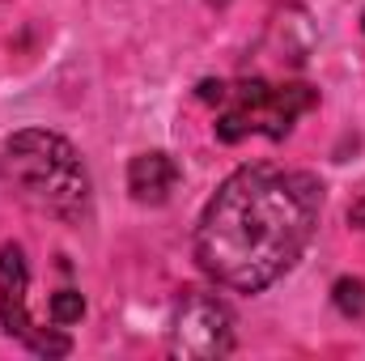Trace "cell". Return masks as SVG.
Instances as JSON below:
<instances>
[{
    "label": "cell",
    "instance_id": "cell-1",
    "mask_svg": "<svg viewBox=\"0 0 365 361\" xmlns=\"http://www.w3.org/2000/svg\"><path fill=\"white\" fill-rule=\"evenodd\" d=\"M323 191L302 171L242 166L217 187L200 225L195 260L217 285L259 293L302 260L319 230Z\"/></svg>",
    "mask_w": 365,
    "mask_h": 361
},
{
    "label": "cell",
    "instance_id": "cell-2",
    "mask_svg": "<svg viewBox=\"0 0 365 361\" xmlns=\"http://www.w3.org/2000/svg\"><path fill=\"white\" fill-rule=\"evenodd\" d=\"M0 183L13 200L56 221H81L90 213V175L77 149L56 132H13L0 145Z\"/></svg>",
    "mask_w": 365,
    "mask_h": 361
},
{
    "label": "cell",
    "instance_id": "cell-3",
    "mask_svg": "<svg viewBox=\"0 0 365 361\" xmlns=\"http://www.w3.org/2000/svg\"><path fill=\"white\" fill-rule=\"evenodd\" d=\"M200 93L217 106L221 141H242V136L280 141L314 106L310 86H272V81H221V86H204Z\"/></svg>",
    "mask_w": 365,
    "mask_h": 361
},
{
    "label": "cell",
    "instance_id": "cell-4",
    "mask_svg": "<svg viewBox=\"0 0 365 361\" xmlns=\"http://www.w3.org/2000/svg\"><path fill=\"white\" fill-rule=\"evenodd\" d=\"M234 349V315L212 293H182L170 319V353L179 357H225Z\"/></svg>",
    "mask_w": 365,
    "mask_h": 361
},
{
    "label": "cell",
    "instance_id": "cell-5",
    "mask_svg": "<svg viewBox=\"0 0 365 361\" xmlns=\"http://www.w3.org/2000/svg\"><path fill=\"white\" fill-rule=\"evenodd\" d=\"M26 276L30 272H26V260H21V247H4L0 251V323H4V332L17 336L21 345H30L34 353H47V357L68 353L73 349L68 336H56V332H47V327H38L30 319V310H26Z\"/></svg>",
    "mask_w": 365,
    "mask_h": 361
},
{
    "label": "cell",
    "instance_id": "cell-6",
    "mask_svg": "<svg viewBox=\"0 0 365 361\" xmlns=\"http://www.w3.org/2000/svg\"><path fill=\"white\" fill-rule=\"evenodd\" d=\"M175 183H179V166H175L166 153H140V158L128 166V187H132V195H136L140 204H162V200H170Z\"/></svg>",
    "mask_w": 365,
    "mask_h": 361
},
{
    "label": "cell",
    "instance_id": "cell-7",
    "mask_svg": "<svg viewBox=\"0 0 365 361\" xmlns=\"http://www.w3.org/2000/svg\"><path fill=\"white\" fill-rule=\"evenodd\" d=\"M81 315H86V302H81V293H73V289H60V293L51 298V319H56L60 327L77 323Z\"/></svg>",
    "mask_w": 365,
    "mask_h": 361
},
{
    "label": "cell",
    "instance_id": "cell-8",
    "mask_svg": "<svg viewBox=\"0 0 365 361\" xmlns=\"http://www.w3.org/2000/svg\"><path fill=\"white\" fill-rule=\"evenodd\" d=\"M336 306L344 315H365V280H340L336 285Z\"/></svg>",
    "mask_w": 365,
    "mask_h": 361
},
{
    "label": "cell",
    "instance_id": "cell-9",
    "mask_svg": "<svg viewBox=\"0 0 365 361\" xmlns=\"http://www.w3.org/2000/svg\"><path fill=\"white\" fill-rule=\"evenodd\" d=\"M349 221H353V225H365V200H357V204L349 208Z\"/></svg>",
    "mask_w": 365,
    "mask_h": 361
},
{
    "label": "cell",
    "instance_id": "cell-10",
    "mask_svg": "<svg viewBox=\"0 0 365 361\" xmlns=\"http://www.w3.org/2000/svg\"><path fill=\"white\" fill-rule=\"evenodd\" d=\"M361 30H365V13H361Z\"/></svg>",
    "mask_w": 365,
    "mask_h": 361
}]
</instances>
